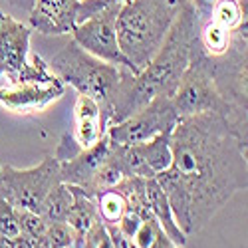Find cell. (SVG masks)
I'll list each match as a JSON object with an SVG mask.
<instances>
[{"label": "cell", "mask_w": 248, "mask_h": 248, "mask_svg": "<svg viewBox=\"0 0 248 248\" xmlns=\"http://www.w3.org/2000/svg\"><path fill=\"white\" fill-rule=\"evenodd\" d=\"M79 2L81 0H32L28 26L46 36L72 34L78 24Z\"/></svg>", "instance_id": "7c38bea8"}, {"label": "cell", "mask_w": 248, "mask_h": 248, "mask_svg": "<svg viewBox=\"0 0 248 248\" xmlns=\"http://www.w3.org/2000/svg\"><path fill=\"white\" fill-rule=\"evenodd\" d=\"M121 4H109L101 8L92 18L84 20L72 30V40L93 58L106 62V64L127 68L133 72L129 60L123 56L117 42V12ZM135 74V72H133Z\"/></svg>", "instance_id": "ba28073f"}, {"label": "cell", "mask_w": 248, "mask_h": 248, "mask_svg": "<svg viewBox=\"0 0 248 248\" xmlns=\"http://www.w3.org/2000/svg\"><path fill=\"white\" fill-rule=\"evenodd\" d=\"M106 229H108V234L111 240V248H137L135 240L123 234L115 224H106Z\"/></svg>", "instance_id": "d4e9b609"}, {"label": "cell", "mask_w": 248, "mask_h": 248, "mask_svg": "<svg viewBox=\"0 0 248 248\" xmlns=\"http://www.w3.org/2000/svg\"><path fill=\"white\" fill-rule=\"evenodd\" d=\"M93 202L97 209V217L103 224H117L119 218L127 211V202L117 189L101 191L99 195L93 197Z\"/></svg>", "instance_id": "ffe728a7"}, {"label": "cell", "mask_w": 248, "mask_h": 248, "mask_svg": "<svg viewBox=\"0 0 248 248\" xmlns=\"http://www.w3.org/2000/svg\"><path fill=\"white\" fill-rule=\"evenodd\" d=\"M32 28L0 8V79L16 81L30 64Z\"/></svg>", "instance_id": "9c48e42d"}, {"label": "cell", "mask_w": 248, "mask_h": 248, "mask_svg": "<svg viewBox=\"0 0 248 248\" xmlns=\"http://www.w3.org/2000/svg\"><path fill=\"white\" fill-rule=\"evenodd\" d=\"M70 189H72V195H74V202H72V209L66 217V222L70 224V229L74 231L76 236H86L92 226L99 220L95 202L79 187L70 185Z\"/></svg>", "instance_id": "2e32d148"}, {"label": "cell", "mask_w": 248, "mask_h": 248, "mask_svg": "<svg viewBox=\"0 0 248 248\" xmlns=\"http://www.w3.org/2000/svg\"><path fill=\"white\" fill-rule=\"evenodd\" d=\"M44 240L50 248H72L76 242V234L68 222H50L46 226Z\"/></svg>", "instance_id": "7402d4cb"}, {"label": "cell", "mask_w": 248, "mask_h": 248, "mask_svg": "<svg viewBox=\"0 0 248 248\" xmlns=\"http://www.w3.org/2000/svg\"><path fill=\"white\" fill-rule=\"evenodd\" d=\"M16 220L20 226V232L28 234L32 238H42L46 232V220L40 217V213L30 209H16Z\"/></svg>", "instance_id": "44dd1931"}, {"label": "cell", "mask_w": 248, "mask_h": 248, "mask_svg": "<svg viewBox=\"0 0 248 248\" xmlns=\"http://www.w3.org/2000/svg\"><path fill=\"white\" fill-rule=\"evenodd\" d=\"M66 93L58 76L46 81H18L0 88V106L10 113H38Z\"/></svg>", "instance_id": "30bf717a"}, {"label": "cell", "mask_w": 248, "mask_h": 248, "mask_svg": "<svg viewBox=\"0 0 248 248\" xmlns=\"http://www.w3.org/2000/svg\"><path fill=\"white\" fill-rule=\"evenodd\" d=\"M141 222H143V218L137 215V213H133V211H125V215H123L121 218H119V222L115 224L117 229L125 234V236H129V238H133L135 236V232L139 231V226H141Z\"/></svg>", "instance_id": "cb8c5ba5"}, {"label": "cell", "mask_w": 248, "mask_h": 248, "mask_svg": "<svg viewBox=\"0 0 248 248\" xmlns=\"http://www.w3.org/2000/svg\"><path fill=\"white\" fill-rule=\"evenodd\" d=\"M101 6H109V4H123L125 0H99Z\"/></svg>", "instance_id": "f1b7e54d"}, {"label": "cell", "mask_w": 248, "mask_h": 248, "mask_svg": "<svg viewBox=\"0 0 248 248\" xmlns=\"http://www.w3.org/2000/svg\"><path fill=\"white\" fill-rule=\"evenodd\" d=\"M189 0H125L117 12V42L133 72H141L165 42Z\"/></svg>", "instance_id": "3957f363"}, {"label": "cell", "mask_w": 248, "mask_h": 248, "mask_svg": "<svg viewBox=\"0 0 248 248\" xmlns=\"http://www.w3.org/2000/svg\"><path fill=\"white\" fill-rule=\"evenodd\" d=\"M52 72L64 81V86L74 88L78 93L97 101L101 109V125H109V106L117 90L123 68L106 64L92 54L84 52L74 40L50 58Z\"/></svg>", "instance_id": "277c9868"}, {"label": "cell", "mask_w": 248, "mask_h": 248, "mask_svg": "<svg viewBox=\"0 0 248 248\" xmlns=\"http://www.w3.org/2000/svg\"><path fill=\"white\" fill-rule=\"evenodd\" d=\"M171 165L157 175L181 231L201 232L248 187L246 141L222 113L181 117L171 131Z\"/></svg>", "instance_id": "6da1fadb"}, {"label": "cell", "mask_w": 248, "mask_h": 248, "mask_svg": "<svg viewBox=\"0 0 248 248\" xmlns=\"http://www.w3.org/2000/svg\"><path fill=\"white\" fill-rule=\"evenodd\" d=\"M121 155L129 169V175L155 179L163 171H167L171 165V133H161L145 143H137L129 147L121 145Z\"/></svg>", "instance_id": "8fae6325"}, {"label": "cell", "mask_w": 248, "mask_h": 248, "mask_svg": "<svg viewBox=\"0 0 248 248\" xmlns=\"http://www.w3.org/2000/svg\"><path fill=\"white\" fill-rule=\"evenodd\" d=\"M106 135V127L101 125V109L97 101L78 93L74 106V131L72 137L79 149H88Z\"/></svg>", "instance_id": "5bb4252c"}, {"label": "cell", "mask_w": 248, "mask_h": 248, "mask_svg": "<svg viewBox=\"0 0 248 248\" xmlns=\"http://www.w3.org/2000/svg\"><path fill=\"white\" fill-rule=\"evenodd\" d=\"M109 149H111V143H109L108 135H103L95 145H92L88 149H81L78 155H74L68 161H62L60 163L62 183L84 189L92 181V177L97 173V169L106 163Z\"/></svg>", "instance_id": "4fadbf2b"}, {"label": "cell", "mask_w": 248, "mask_h": 248, "mask_svg": "<svg viewBox=\"0 0 248 248\" xmlns=\"http://www.w3.org/2000/svg\"><path fill=\"white\" fill-rule=\"evenodd\" d=\"M199 30L201 18L189 2L177 16L165 42L145 68L137 74L123 68L117 90L111 97L109 125L127 119L155 97L173 95L181 76L189 68L193 48L199 40Z\"/></svg>", "instance_id": "7a4b0ae2"}, {"label": "cell", "mask_w": 248, "mask_h": 248, "mask_svg": "<svg viewBox=\"0 0 248 248\" xmlns=\"http://www.w3.org/2000/svg\"><path fill=\"white\" fill-rule=\"evenodd\" d=\"M6 2H8L12 8L20 10V12H28L30 6H32V0H6Z\"/></svg>", "instance_id": "4316f807"}, {"label": "cell", "mask_w": 248, "mask_h": 248, "mask_svg": "<svg viewBox=\"0 0 248 248\" xmlns=\"http://www.w3.org/2000/svg\"><path fill=\"white\" fill-rule=\"evenodd\" d=\"M0 234L14 238L20 234V226L16 220V209L0 195Z\"/></svg>", "instance_id": "603a6c76"}, {"label": "cell", "mask_w": 248, "mask_h": 248, "mask_svg": "<svg viewBox=\"0 0 248 248\" xmlns=\"http://www.w3.org/2000/svg\"><path fill=\"white\" fill-rule=\"evenodd\" d=\"M179 248H185V246H179Z\"/></svg>", "instance_id": "f546056e"}, {"label": "cell", "mask_w": 248, "mask_h": 248, "mask_svg": "<svg viewBox=\"0 0 248 248\" xmlns=\"http://www.w3.org/2000/svg\"><path fill=\"white\" fill-rule=\"evenodd\" d=\"M171 103L179 117H191L199 113L217 111L231 121L229 103L224 101V97L220 95L215 84L213 60L202 54L199 40L193 48L189 68L181 76L179 84L171 95Z\"/></svg>", "instance_id": "5b68a950"}, {"label": "cell", "mask_w": 248, "mask_h": 248, "mask_svg": "<svg viewBox=\"0 0 248 248\" xmlns=\"http://www.w3.org/2000/svg\"><path fill=\"white\" fill-rule=\"evenodd\" d=\"M231 42H232V32L218 26L217 22H213V20H204V22H201L199 46H201L204 56H209L213 60L220 58L222 54H226V50L231 48Z\"/></svg>", "instance_id": "ac0fdd59"}, {"label": "cell", "mask_w": 248, "mask_h": 248, "mask_svg": "<svg viewBox=\"0 0 248 248\" xmlns=\"http://www.w3.org/2000/svg\"><path fill=\"white\" fill-rule=\"evenodd\" d=\"M149 248H179V246H177V244H175V242H173V240H171L167 234H165V232L161 231Z\"/></svg>", "instance_id": "484cf974"}, {"label": "cell", "mask_w": 248, "mask_h": 248, "mask_svg": "<svg viewBox=\"0 0 248 248\" xmlns=\"http://www.w3.org/2000/svg\"><path fill=\"white\" fill-rule=\"evenodd\" d=\"M72 202H74V195H72L70 185L60 183L58 187H54L48 193V197L42 201L38 213L46 220V224H50V222H66V217H68V213L72 209Z\"/></svg>", "instance_id": "e0dca14e"}, {"label": "cell", "mask_w": 248, "mask_h": 248, "mask_svg": "<svg viewBox=\"0 0 248 248\" xmlns=\"http://www.w3.org/2000/svg\"><path fill=\"white\" fill-rule=\"evenodd\" d=\"M209 20L229 32H234L236 28L246 24V0H217Z\"/></svg>", "instance_id": "d6986e66"}, {"label": "cell", "mask_w": 248, "mask_h": 248, "mask_svg": "<svg viewBox=\"0 0 248 248\" xmlns=\"http://www.w3.org/2000/svg\"><path fill=\"white\" fill-rule=\"evenodd\" d=\"M62 183L60 161L54 155H46L42 161L28 169H16L12 165L0 163V195L14 209H40L48 193Z\"/></svg>", "instance_id": "8992f818"}, {"label": "cell", "mask_w": 248, "mask_h": 248, "mask_svg": "<svg viewBox=\"0 0 248 248\" xmlns=\"http://www.w3.org/2000/svg\"><path fill=\"white\" fill-rule=\"evenodd\" d=\"M145 199H147V206L149 213L153 215V218L159 222L161 231L167 234L177 246H185L187 244V234L181 231V226L173 215L171 202L165 195L163 187L157 183V179H145Z\"/></svg>", "instance_id": "9a60e30c"}, {"label": "cell", "mask_w": 248, "mask_h": 248, "mask_svg": "<svg viewBox=\"0 0 248 248\" xmlns=\"http://www.w3.org/2000/svg\"><path fill=\"white\" fill-rule=\"evenodd\" d=\"M179 115L171 103V97L161 95L149 101L145 108H141L127 119H123L115 125H109L106 129V135L115 145H137L145 143L161 133H171L179 123Z\"/></svg>", "instance_id": "52a82bcc"}, {"label": "cell", "mask_w": 248, "mask_h": 248, "mask_svg": "<svg viewBox=\"0 0 248 248\" xmlns=\"http://www.w3.org/2000/svg\"><path fill=\"white\" fill-rule=\"evenodd\" d=\"M0 248H14V240L4 236V234H0Z\"/></svg>", "instance_id": "83f0119b"}]
</instances>
